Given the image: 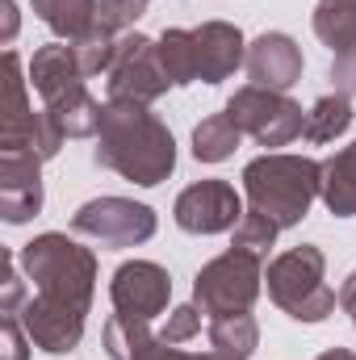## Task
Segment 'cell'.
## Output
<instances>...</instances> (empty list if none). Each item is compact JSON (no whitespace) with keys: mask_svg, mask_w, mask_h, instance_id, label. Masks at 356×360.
Segmentation results:
<instances>
[{"mask_svg":"<svg viewBox=\"0 0 356 360\" xmlns=\"http://www.w3.org/2000/svg\"><path fill=\"white\" fill-rule=\"evenodd\" d=\"M59 147H63V130L55 126V117L46 109H30L25 117L0 126V151H25L46 164L59 155Z\"/></svg>","mask_w":356,"mask_h":360,"instance_id":"obj_16","label":"cell"},{"mask_svg":"<svg viewBox=\"0 0 356 360\" xmlns=\"http://www.w3.org/2000/svg\"><path fill=\"white\" fill-rule=\"evenodd\" d=\"M172 89L155 38L147 34H117V51L113 63L105 72V92L109 101H130V105H155L164 92Z\"/></svg>","mask_w":356,"mask_h":360,"instance_id":"obj_6","label":"cell"},{"mask_svg":"<svg viewBox=\"0 0 356 360\" xmlns=\"http://www.w3.org/2000/svg\"><path fill=\"white\" fill-rule=\"evenodd\" d=\"M210 352L227 360H252V352L260 348V323L252 319V310H239V314H218L210 319Z\"/></svg>","mask_w":356,"mask_h":360,"instance_id":"obj_20","label":"cell"},{"mask_svg":"<svg viewBox=\"0 0 356 360\" xmlns=\"http://www.w3.org/2000/svg\"><path fill=\"white\" fill-rule=\"evenodd\" d=\"M319 197L336 218H356V143L340 147L336 155L323 160Z\"/></svg>","mask_w":356,"mask_h":360,"instance_id":"obj_18","label":"cell"},{"mask_svg":"<svg viewBox=\"0 0 356 360\" xmlns=\"http://www.w3.org/2000/svg\"><path fill=\"white\" fill-rule=\"evenodd\" d=\"M21 272L34 281V297L55 302V306H72L80 314L92 310V293H96V256L89 248H80L76 239L46 231L38 239H30L17 256Z\"/></svg>","mask_w":356,"mask_h":360,"instance_id":"obj_2","label":"cell"},{"mask_svg":"<svg viewBox=\"0 0 356 360\" xmlns=\"http://www.w3.org/2000/svg\"><path fill=\"white\" fill-rule=\"evenodd\" d=\"M260 289H265V256L231 248L210 264H201V272L193 276V306L210 319L239 314L256 306Z\"/></svg>","mask_w":356,"mask_h":360,"instance_id":"obj_5","label":"cell"},{"mask_svg":"<svg viewBox=\"0 0 356 360\" xmlns=\"http://www.w3.org/2000/svg\"><path fill=\"white\" fill-rule=\"evenodd\" d=\"M42 109L55 117V126L63 130V139H96L101 113H105V105H96V96L84 84L68 89L63 96H55V101H46Z\"/></svg>","mask_w":356,"mask_h":360,"instance_id":"obj_19","label":"cell"},{"mask_svg":"<svg viewBox=\"0 0 356 360\" xmlns=\"http://www.w3.org/2000/svg\"><path fill=\"white\" fill-rule=\"evenodd\" d=\"M314 360H356V352L352 348H327L323 356H314Z\"/></svg>","mask_w":356,"mask_h":360,"instance_id":"obj_36","label":"cell"},{"mask_svg":"<svg viewBox=\"0 0 356 360\" xmlns=\"http://www.w3.org/2000/svg\"><path fill=\"white\" fill-rule=\"evenodd\" d=\"M331 84H336V92H344V96H356V46L344 51V55H336V63H331Z\"/></svg>","mask_w":356,"mask_h":360,"instance_id":"obj_33","label":"cell"},{"mask_svg":"<svg viewBox=\"0 0 356 360\" xmlns=\"http://www.w3.org/2000/svg\"><path fill=\"white\" fill-rule=\"evenodd\" d=\"M172 218L189 235H222L235 231V222L243 218V201L227 180H197L177 197Z\"/></svg>","mask_w":356,"mask_h":360,"instance_id":"obj_9","label":"cell"},{"mask_svg":"<svg viewBox=\"0 0 356 360\" xmlns=\"http://www.w3.org/2000/svg\"><path fill=\"white\" fill-rule=\"evenodd\" d=\"M248 80L256 89H272V92H289L302 80V46L289 34L268 30L256 42H248Z\"/></svg>","mask_w":356,"mask_h":360,"instance_id":"obj_13","label":"cell"},{"mask_svg":"<svg viewBox=\"0 0 356 360\" xmlns=\"http://www.w3.org/2000/svg\"><path fill=\"white\" fill-rule=\"evenodd\" d=\"M276 222L260 214V210H243V218L235 222V243L231 248H243V252H256V256H265L268 260V248L276 243Z\"/></svg>","mask_w":356,"mask_h":360,"instance_id":"obj_25","label":"cell"},{"mask_svg":"<svg viewBox=\"0 0 356 360\" xmlns=\"http://www.w3.org/2000/svg\"><path fill=\"white\" fill-rule=\"evenodd\" d=\"M17 319H21V327H25V335H30V344H34L38 352L63 356V352H72V348L84 340V319H89V314H80V310H72V306L42 302V297H30Z\"/></svg>","mask_w":356,"mask_h":360,"instance_id":"obj_12","label":"cell"},{"mask_svg":"<svg viewBox=\"0 0 356 360\" xmlns=\"http://www.w3.org/2000/svg\"><path fill=\"white\" fill-rule=\"evenodd\" d=\"M0 335H4V360H25L30 356V335L17 314H0Z\"/></svg>","mask_w":356,"mask_h":360,"instance_id":"obj_30","label":"cell"},{"mask_svg":"<svg viewBox=\"0 0 356 360\" xmlns=\"http://www.w3.org/2000/svg\"><path fill=\"white\" fill-rule=\"evenodd\" d=\"M197 331H201V310L189 302V306H177V310L168 314V323H164L160 340H164V344H189Z\"/></svg>","mask_w":356,"mask_h":360,"instance_id":"obj_29","label":"cell"},{"mask_svg":"<svg viewBox=\"0 0 356 360\" xmlns=\"http://www.w3.org/2000/svg\"><path fill=\"white\" fill-rule=\"evenodd\" d=\"M352 101L344 96V92H327V96H319L310 109H306V126H302V139L306 143H314V147H323V143H336L348 126H352Z\"/></svg>","mask_w":356,"mask_h":360,"instance_id":"obj_22","label":"cell"},{"mask_svg":"<svg viewBox=\"0 0 356 360\" xmlns=\"http://www.w3.org/2000/svg\"><path fill=\"white\" fill-rule=\"evenodd\" d=\"M92 160L109 172H117L130 184L155 188L172 176L177 168V139L172 130L151 113V105H130V101H109L101 113L96 147Z\"/></svg>","mask_w":356,"mask_h":360,"instance_id":"obj_1","label":"cell"},{"mask_svg":"<svg viewBox=\"0 0 356 360\" xmlns=\"http://www.w3.org/2000/svg\"><path fill=\"white\" fill-rule=\"evenodd\" d=\"M17 269L21 264L8 256V264H4V293H0V314H21V306H25V285H21Z\"/></svg>","mask_w":356,"mask_h":360,"instance_id":"obj_31","label":"cell"},{"mask_svg":"<svg viewBox=\"0 0 356 360\" xmlns=\"http://www.w3.org/2000/svg\"><path fill=\"white\" fill-rule=\"evenodd\" d=\"M134 360H210V352H180V344H164L160 335H151Z\"/></svg>","mask_w":356,"mask_h":360,"instance_id":"obj_32","label":"cell"},{"mask_svg":"<svg viewBox=\"0 0 356 360\" xmlns=\"http://www.w3.org/2000/svg\"><path fill=\"white\" fill-rule=\"evenodd\" d=\"M227 113L260 147H289L293 139H302V126H306V113L289 92L256 89V84L235 92L227 101Z\"/></svg>","mask_w":356,"mask_h":360,"instance_id":"obj_7","label":"cell"},{"mask_svg":"<svg viewBox=\"0 0 356 360\" xmlns=\"http://www.w3.org/2000/svg\"><path fill=\"white\" fill-rule=\"evenodd\" d=\"M42 210V160L25 151H0V218L21 226Z\"/></svg>","mask_w":356,"mask_h":360,"instance_id":"obj_11","label":"cell"},{"mask_svg":"<svg viewBox=\"0 0 356 360\" xmlns=\"http://www.w3.org/2000/svg\"><path fill=\"white\" fill-rule=\"evenodd\" d=\"M30 84L42 96V105L55 101V96H63V92L76 89V84H84L76 46L72 42H46V46H38L34 59H30Z\"/></svg>","mask_w":356,"mask_h":360,"instance_id":"obj_15","label":"cell"},{"mask_svg":"<svg viewBox=\"0 0 356 360\" xmlns=\"http://www.w3.org/2000/svg\"><path fill=\"white\" fill-rule=\"evenodd\" d=\"M0 13H4V42L17 38V4L13 0H0Z\"/></svg>","mask_w":356,"mask_h":360,"instance_id":"obj_35","label":"cell"},{"mask_svg":"<svg viewBox=\"0 0 356 360\" xmlns=\"http://www.w3.org/2000/svg\"><path fill=\"white\" fill-rule=\"evenodd\" d=\"M30 113V101H25V76H21V55L17 51H4V122H17Z\"/></svg>","mask_w":356,"mask_h":360,"instance_id":"obj_27","label":"cell"},{"mask_svg":"<svg viewBox=\"0 0 356 360\" xmlns=\"http://www.w3.org/2000/svg\"><path fill=\"white\" fill-rule=\"evenodd\" d=\"M314 34L336 55L356 46V0H314Z\"/></svg>","mask_w":356,"mask_h":360,"instance_id":"obj_24","label":"cell"},{"mask_svg":"<svg viewBox=\"0 0 356 360\" xmlns=\"http://www.w3.org/2000/svg\"><path fill=\"white\" fill-rule=\"evenodd\" d=\"M265 285L272 306L298 323H323L340 302V293L327 285V256L314 243L281 252L265 269Z\"/></svg>","mask_w":356,"mask_h":360,"instance_id":"obj_4","label":"cell"},{"mask_svg":"<svg viewBox=\"0 0 356 360\" xmlns=\"http://www.w3.org/2000/svg\"><path fill=\"white\" fill-rule=\"evenodd\" d=\"M193 42H197V63H201V84H222L227 76H235V68L248 63L243 30L231 21H201L193 30Z\"/></svg>","mask_w":356,"mask_h":360,"instance_id":"obj_14","label":"cell"},{"mask_svg":"<svg viewBox=\"0 0 356 360\" xmlns=\"http://www.w3.org/2000/svg\"><path fill=\"white\" fill-rule=\"evenodd\" d=\"M72 46H76L80 72H84V80H89V76H105V72H109L113 51H117V38L105 34V30H92L89 38H80V42H72Z\"/></svg>","mask_w":356,"mask_h":360,"instance_id":"obj_26","label":"cell"},{"mask_svg":"<svg viewBox=\"0 0 356 360\" xmlns=\"http://www.w3.org/2000/svg\"><path fill=\"white\" fill-rule=\"evenodd\" d=\"M155 51H160V63L172 80V89L184 84H197L201 80V63H197V42H193V30H164L155 38Z\"/></svg>","mask_w":356,"mask_h":360,"instance_id":"obj_23","label":"cell"},{"mask_svg":"<svg viewBox=\"0 0 356 360\" xmlns=\"http://www.w3.org/2000/svg\"><path fill=\"white\" fill-rule=\"evenodd\" d=\"M147 13V0H101V8H96V30H105V34H122V30H130L139 17Z\"/></svg>","mask_w":356,"mask_h":360,"instance_id":"obj_28","label":"cell"},{"mask_svg":"<svg viewBox=\"0 0 356 360\" xmlns=\"http://www.w3.org/2000/svg\"><path fill=\"white\" fill-rule=\"evenodd\" d=\"M210 360H227V356H218V352H210Z\"/></svg>","mask_w":356,"mask_h":360,"instance_id":"obj_37","label":"cell"},{"mask_svg":"<svg viewBox=\"0 0 356 360\" xmlns=\"http://www.w3.org/2000/svg\"><path fill=\"white\" fill-rule=\"evenodd\" d=\"M72 231L105 248H139L155 235V210L130 197H92L72 214Z\"/></svg>","mask_w":356,"mask_h":360,"instance_id":"obj_8","label":"cell"},{"mask_svg":"<svg viewBox=\"0 0 356 360\" xmlns=\"http://www.w3.org/2000/svg\"><path fill=\"white\" fill-rule=\"evenodd\" d=\"M340 306H344V314L352 319V327H356V269L348 272V281L340 285Z\"/></svg>","mask_w":356,"mask_h":360,"instance_id":"obj_34","label":"cell"},{"mask_svg":"<svg viewBox=\"0 0 356 360\" xmlns=\"http://www.w3.org/2000/svg\"><path fill=\"white\" fill-rule=\"evenodd\" d=\"M109 302L117 314L130 319H160L172 302V276L155 260H126L109 281Z\"/></svg>","mask_w":356,"mask_h":360,"instance_id":"obj_10","label":"cell"},{"mask_svg":"<svg viewBox=\"0 0 356 360\" xmlns=\"http://www.w3.org/2000/svg\"><path fill=\"white\" fill-rule=\"evenodd\" d=\"M239 139H243V130L235 126V117L227 109L222 113H210V117H201L193 126V160L197 164H222V160L235 155Z\"/></svg>","mask_w":356,"mask_h":360,"instance_id":"obj_21","label":"cell"},{"mask_svg":"<svg viewBox=\"0 0 356 360\" xmlns=\"http://www.w3.org/2000/svg\"><path fill=\"white\" fill-rule=\"evenodd\" d=\"M30 8L59 42H80L96 30L101 0H30Z\"/></svg>","mask_w":356,"mask_h":360,"instance_id":"obj_17","label":"cell"},{"mask_svg":"<svg viewBox=\"0 0 356 360\" xmlns=\"http://www.w3.org/2000/svg\"><path fill=\"white\" fill-rule=\"evenodd\" d=\"M319 180H323L319 160L268 151L243 168V193H248L252 210L268 214L281 231H289L310 214V205L319 197Z\"/></svg>","mask_w":356,"mask_h":360,"instance_id":"obj_3","label":"cell"}]
</instances>
